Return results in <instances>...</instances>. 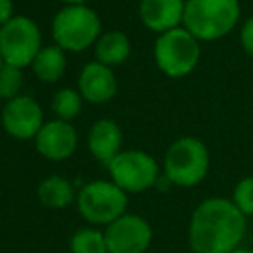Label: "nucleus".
Here are the masks:
<instances>
[{"label": "nucleus", "instance_id": "f257e3e1", "mask_svg": "<svg viewBox=\"0 0 253 253\" xmlns=\"http://www.w3.org/2000/svg\"><path fill=\"white\" fill-rule=\"evenodd\" d=\"M246 234V217L232 200L208 198L194 208L189 220L191 250L194 253H229Z\"/></svg>", "mask_w": 253, "mask_h": 253}, {"label": "nucleus", "instance_id": "f03ea898", "mask_svg": "<svg viewBox=\"0 0 253 253\" xmlns=\"http://www.w3.org/2000/svg\"><path fill=\"white\" fill-rule=\"evenodd\" d=\"M239 16V0H186L182 26L200 42H213L234 30Z\"/></svg>", "mask_w": 253, "mask_h": 253}, {"label": "nucleus", "instance_id": "7ed1b4c3", "mask_svg": "<svg viewBox=\"0 0 253 253\" xmlns=\"http://www.w3.org/2000/svg\"><path fill=\"white\" fill-rule=\"evenodd\" d=\"M54 43L66 52H82L94 47L102 33L97 11L88 5H63L50 25Z\"/></svg>", "mask_w": 253, "mask_h": 253}, {"label": "nucleus", "instance_id": "20e7f679", "mask_svg": "<svg viewBox=\"0 0 253 253\" xmlns=\"http://www.w3.org/2000/svg\"><path fill=\"white\" fill-rule=\"evenodd\" d=\"M210 169V153L198 137H179L169 146L163 158V177L172 186L194 187L205 180Z\"/></svg>", "mask_w": 253, "mask_h": 253}, {"label": "nucleus", "instance_id": "39448f33", "mask_svg": "<svg viewBox=\"0 0 253 253\" xmlns=\"http://www.w3.org/2000/svg\"><path fill=\"white\" fill-rule=\"evenodd\" d=\"M153 57L156 68L165 77L184 78L193 73L200 63V40L184 26H179L156 37Z\"/></svg>", "mask_w": 253, "mask_h": 253}, {"label": "nucleus", "instance_id": "423d86ee", "mask_svg": "<svg viewBox=\"0 0 253 253\" xmlns=\"http://www.w3.org/2000/svg\"><path fill=\"white\" fill-rule=\"evenodd\" d=\"M77 208L90 225H109L126 213L128 196L113 180H90L77 193Z\"/></svg>", "mask_w": 253, "mask_h": 253}, {"label": "nucleus", "instance_id": "0eeeda50", "mask_svg": "<svg viewBox=\"0 0 253 253\" xmlns=\"http://www.w3.org/2000/svg\"><path fill=\"white\" fill-rule=\"evenodd\" d=\"M42 47V30L28 16L16 14L0 28V54L5 64L30 68Z\"/></svg>", "mask_w": 253, "mask_h": 253}, {"label": "nucleus", "instance_id": "6e6552de", "mask_svg": "<svg viewBox=\"0 0 253 253\" xmlns=\"http://www.w3.org/2000/svg\"><path fill=\"white\" fill-rule=\"evenodd\" d=\"M106 169L113 182L126 194L144 193L160 180L158 162L142 149H123Z\"/></svg>", "mask_w": 253, "mask_h": 253}, {"label": "nucleus", "instance_id": "1a4fd4ad", "mask_svg": "<svg viewBox=\"0 0 253 253\" xmlns=\"http://www.w3.org/2000/svg\"><path fill=\"white\" fill-rule=\"evenodd\" d=\"M0 123L5 134L14 141H33L45 123V116L35 97L21 94L4 102V108L0 111Z\"/></svg>", "mask_w": 253, "mask_h": 253}, {"label": "nucleus", "instance_id": "9d476101", "mask_svg": "<svg viewBox=\"0 0 253 253\" xmlns=\"http://www.w3.org/2000/svg\"><path fill=\"white\" fill-rule=\"evenodd\" d=\"M109 253H146L153 241L151 224L135 213H123L104 229Z\"/></svg>", "mask_w": 253, "mask_h": 253}, {"label": "nucleus", "instance_id": "9b49d317", "mask_svg": "<svg viewBox=\"0 0 253 253\" xmlns=\"http://www.w3.org/2000/svg\"><path fill=\"white\" fill-rule=\"evenodd\" d=\"M35 149L49 162H64L71 158L78 148V132L71 122L47 120L33 139Z\"/></svg>", "mask_w": 253, "mask_h": 253}, {"label": "nucleus", "instance_id": "f8f14e48", "mask_svg": "<svg viewBox=\"0 0 253 253\" xmlns=\"http://www.w3.org/2000/svg\"><path fill=\"white\" fill-rule=\"evenodd\" d=\"M77 88L84 101L90 104H106L118 92V78L113 68L104 66L97 61H90L82 68Z\"/></svg>", "mask_w": 253, "mask_h": 253}, {"label": "nucleus", "instance_id": "ddd939ff", "mask_svg": "<svg viewBox=\"0 0 253 253\" xmlns=\"http://www.w3.org/2000/svg\"><path fill=\"white\" fill-rule=\"evenodd\" d=\"M87 148L92 158L108 167L123 151V130L113 118H99L87 134Z\"/></svg>", "mask_w": 253, "mask_h": 253}, {"label": "nucleus", "instance_id": "4468645a", "mask_svg": "<svg viewBox=\"0 0 253 253\" xmlns=\"http://www.w3.org/2000/svg\"><path fill=\"white\" fill-rule=\"evenodd\" d=\"M186 0H141L139 19L149 32L162 35L182 26Z\"/></svg>", "mask_w": 253, "mask_h": 253}, {"label": "nucleus", "instance_id": "2eb2a0df", "mask_svg": "<svg viewBox=\"0 0 253 253\" xmlns=\"http://www.w3.org/2000/svg\"><path fill=\"white\" fill-rule=\"evenodd\" d=\"M132 54L130 37L120 30L101 33L97 42L94 43V61L104 66L115 68L126 63Z\"/></svg>", "mask_w": 253, "mask_h": 253}, {"label": "nucleus", "instance_id": "dca6fc26", "mask_svg": "<svg viewBox=\"0 0 253 253\" xmlns=\"http://www.w3.org/2000/svg\"><path fill=\"white\" fill-rule=\"evenodd\" d=\"M32 71L39 82L54 85L64 77L68 68V52L59 45H43L32 63Z\"/></svg>", "mask_w": 253, "mask_h": 253}, {"label": "nucleus", "instance_id": "f3484780", "mask_svg": "<svg viewBox=\"0 0 253 253\" xmlns=\"http://www.w3.org/2000/svg\"><path fill=\"white\" fill-rule=\"evenodd\" d=\"M37 196L43 207L50 210H63L70 207L73 201H77V191L70 179L63 175H49L39 184Z\"/></svg>", "mask_w": 253, "mask_h": 253}, {"label": "nucleus", "instance_id": "a211bd4d", "mask_svg": "<svg viewBox=\"0 0 253 253\" xmlns=\"http://www.w3.org/2000/svg\"><path fill=\"white\" fill-rule=\"evenodd\" d=\"M82 106H84V97L80 95L78 88L71 87L59 88L50 101L54 118L63 120V122H73L82 113Z\"/></svg>", "mask_w": 253, "mask_h": 253}, {"label": "nucleus", "instance_id": "6ab92c4d", "mask_svg": "<svg viewBox=\"0 0 253 253\" xmlns=\"http://www.w3.org/2000/svg\"><path fill=\"white\" fill-rule=\"evenodd\" d=\"M71 253H109L104 231L95 227H82L70 239Z\"/></svg>", "mask_w": 253, "mask_h": 253}, {"label": "nucleus", "instance_id": "aec40b11", "mask_svg": "<svg viewBox=\"0 0 253 253\" xmlns=\"http://www.w3.org/2000/svg\"><path fill=\"white\" fill-rule=\"evenodd\" d=\"M23 85H25V73L21 68L2 64L0 66V99L4 102L21 95Z\"/></svg>", "mask_w": 253, "mask_h": 253}, {"label": "nucleus", "instance_id": "412c9836", "mask_svg": "<svg viewBox=\"0 0 253 253\" xmlns=\"http://www.w3.org/2000/svg\"><path fill=\"white\" fill-rule=\"evenodd\" d=\"M232 203L238 207L245 217H252L253 215V175L245 177L236 184L234 191H232Z\"/></svg>", "mask_w": 253, "mask_h": 253}, {"label": "nucleus", "instance_id": "4be33fe9", "mask_svg": "<svg viewBox=\"0 0 253 253\" xmlns=\"http://www.w3.org/2000/svg\"><path fill=\"white\" fill-rule=\"evenodd\" d=\"M241 45L250 57H253V16L241 26Z\"/></svg>", "mask_w": 253, "mask_h": 253}, {"label": "nucleus", "instance_id": "5701e85b", "mask_svg": "<svg viewBox=\"0 0 253 253\" xmlns=\"http://www.w3.org/2000/svg\"><path fill=\"white\" fill-rule=\"evenodd\" d=\"M14 16V2L12 0H0V28L7 25Z\"/></svg>", "mask_w": 253, "mask_h": 253}, {"label": "nucleus", "instance_id": "b1692460", "mask_svg": "<svg viewBox=\"0 0 253 253\" xmlns=\"http://www.w3.org/2000/svg\"><path fill=\"white\" fill-rule=\"evenodd\" d=\"M64 5H87L88 0H61Z\"/></svg>", "mask_w": 253, "mask_h": 253}, {"label": "nucleus", "instance_id": "393cba45", "mask_svg": "<svg viewBox=\"0 0 253 253\" xmlns=\"http://www.w3.org/2000/svg\"><path fill=\"white\" fill-rule=\"evenodd\" d=\"M229 253H253V252H250V250H245V248H236V250H232V252H229Z\"/></svg>", "mask_w": 253, "mask_h": 253}, {"label": "nucleus", "instance_id": "a878e982", "mask_svg": "<svg viewBox=\"0 0 253 253\" xmlns=\"http://www.w3.org/2000/svg\"><path fill=\"white\" fill-rule=\"evenodd\" d=\"M2 64H4V61H2V54H0V66H2Z\"/></svg>", "mask_w": 253, "mask_h": 253}]
</instances>
